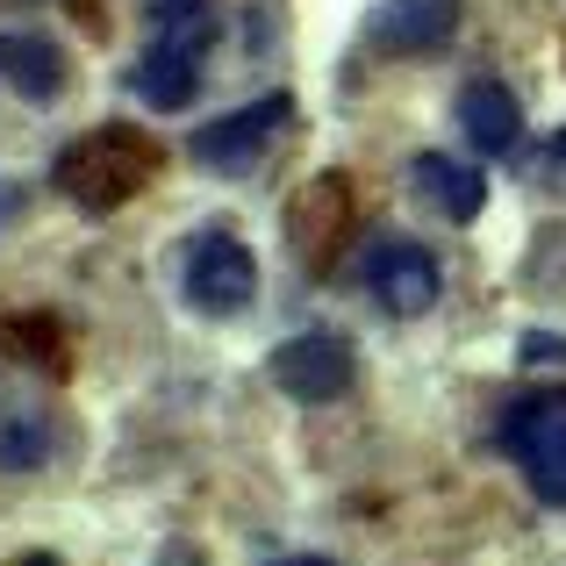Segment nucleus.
<instances>
[{"mask_svg": "<svg viewBox=\"0 0 566 566\" xmlns=\"http://www.w3.org/2000/svg\"><path fill=\"white\" fill-rule=\"evenodd\" d=\"M273 566H337V559H316V553H294V559H273Z\"/></svg>", "mask_w": 566, "mask_h": 566, "instance_id": "17", "label": "nucleus"}, {"mask_svg": "<svg viewBox=\"0 0 566 566\" xmlns=\"http://www.w3.org/2000/svg\"><path fill=\"white\" fill-rule=\"evenodd\" d=\"M452 29H459V0H380L366 36L395 57H430L452 43Z\"/></svg>", "mask_w": 566, "mask_h": 566, "instance_id": "6", "label": "nucleus"}, {"mask_svg": "<svg viewBox=\"0 0 566 566\" xmlns=\"http://www.w3.org/2000/svg\"><path fill=\"white\" fill-rule=\"evenodd\" d=\"M0 86H14L22 101H51L65 86V57L43 36H0Z\"/></svg>", "mask_w": 566, "mask_h": 566, "instance_id": "11", "label": "nucleus"}, {"mask_svg": "<svg viewBox=\"0 0 566 566\" xmlns=\"http://www.w3.org/2000/svg\"><path fill=\"white\" fill-rule=\"evenodd\" d=\"M366 280H374V302L387 316H423L430 302H438V259H430L423 244H380L374 265H366Z\"/></svg>", "mask_w": 566, "mask_h": 566, "instance_id": "7", "label": "nucleus"}, {"mask_svg": "<svg viewBox=\"0 0 566 566\" xmlns=\"http://www.w3.org/2000/svg\"><path fill=\"white\" fill-rule=\"evenodd\" d=\"M201 94V57H187V51H144V65H137V101H151V108H187V101Z\"/></svg>", "mask_w": 566, "mask_h": 566, "instance_id": "12", "label": "nucleus"}, {"mask_svg": "<svg viewBox=\"0 0 566 566\" xmlns=\"http://www.w3.org/2000/svg\"><path fill=\"white\" fill-rule=\"evenodd\" d=\"M151 172H158V144L144 137V129H129V123H108V129L72 137L65 151H57L51 180H57V193H65L72 208L108 216V208H123Z\"/></svg>", "mask_w": 566, "mask_h": 566, "instance_id": "1", "label": "nucleus"}, {"mask_svg": "<svg viewBox=\"0 0 566 566\" xmlns=\"http://www.w3.org/2000/svg\"><path fill=\"white\" fill-rule=\"evenodd\" d=\"M151 43L201 57L216 43V0H151Z\"/></svg>", "mask_w": 566, "mask_h": 566, "instance_id": "13", "label": "nucleus"}, {"mask_svg": "<svg viewBox=\"0 0 566 566\" xmlns=\"http://www.w3.org/2000/svg\"><path fill=\"white\" fill-rule=\"evenodd\" d=\"M524 359H531V366H553V359H566V337H553V331H531V337H524Z\"/></svg>", "mask_w": 566, "mask_h": 566, "instance_id": "16", "label": "nucleus"}, {"mask_svg": "<svg viewBox=\"0 0 566 566\" xmlns=\"http://www.w3.org/2000/svg\"><path fill=\"white\" fill-rule=\"evenodd\" d=\"M345 216H352V193H345V180H316V187H302V201L287 208L294 251H302L308 265H323V251L337 244V230H345Z\"/></svg>", "mask_w": 566, "mask_h": 566, "instance_id": "9", "label": "nucleus"}, {"mask_svg": "<svg viewBox=\"0 0 566 566\" xmlns=\"http://www.w3.org/2000/svg\"><path fill=\"white\" fill-rule=\"evenodd\" d=\"M251 294H259V259L237 244L230 230H208L187 251V302L201 316H244Z\"/></svg>", "mask_w": 566, "mask_h": 566, "instance_id": "4", "label": "nucleus"}, {"mask_svg": "<svg viewBox=\"0 0 566 566\" xmlns=\"http://www.w3.org/2000/svg\"><path fill=\"white\" fill-rule=\"evenodd\" d=\"M553 166H566V137H553Z\"/></svg>", "mask_w": 566, "mask_h": 566, "instance_id": "18", "label": "nucleus"}, {"mask_svg": "<svg viewBox=\"0 0 566 566\" xmlns=\"http://www.w3.org/2000/svg\"><path fill=\"white\" fill-rule=\"evenodd\" d=\"M0 467H8V473L43 467V430H29V423H0Z\"/></svg>", "mask_w": 566, "mask_h": 566, "instance_id": "15", "label": "nucleus"}, {"mask_svg": "<svg viewBox=\"0 0 566 566\" xmlns=\"http://www.w3.org/2000/svg\"><path fill=\"white\" fill-rule=\"evenodd\" d=\"M502 452L516 459L538 502H566V387L516 395L502 409Z\"/></svg>", "mask_w": 566, "mask_h": 566, "instance_id": "2", "label": "nucleus"}, {"mask_svg": "<svg viewBox=\"0 0 566 566\" xmlns=\"http://www.w3.org/2000/svg\"><path fill=\"white\" fill-rule=\"evenodd\" d=\"M352 345L331 331H308V337H287V345L273 352V387L294 401H337L352 387Z\"/></svg>", "mask_w": 566, "mask_h": 566, "instance_id": "5", "label": "nucleus"}, {"mask_svg": "<svg viewBox=\"0 0 566 566\" xmlns=\"http://www.w3.org/2000/svg\"><path fill=\"white\" fill-rule=\"evenodd\" d=\"M459 129L473 137V151L502 158V151H516V137H524V108H516V94L502 80H467L459 86Z\"/></svg>", "mask_w": 566, "mask_h": 566, "instance_id": "8", "label": "nucleus"}, {"mask_svg": "<svg viewBox=\"0 0 566 566\" xmlns=\"http://www.w3.org/2000/svg\"><path fill=\"white\" fill-rule=\"evenodd\" d=\"M287 123H294V94H265V101H251V108H237V115L201 123L187 137V158L208 166V172H222V180H244V172H259L265 151L287 137Z\"/></svg>", "mask_w": 566, "mask_h": 566, "instance_id": "3", "label": "nucleus"}, {"mask_svg": "<svg viewBox=\"0 0 566 566\" xmlns=\"http://www.w3.org/2000/svg\"><path fill=\"white\" fill-rule=\"evenodd\" d=\"M416 187H423V201L444 208L452 222H473L488 208V180L473 166H459V158H444V151H423V158H416Z\"/></svg>", "mask_w": 566, "mask_h": 566, "instance_id": "10", "label": "nucleus"}, {"mask_svg": "<svg viewBox=\"0 0 566 566\" xmlns=\"http://www.w3.org/2000/svg\"><path fill=\"white\" fill-rule=\"evenodd\" d=\"M0 345H14V359H29V366H43V359L57 366V323L51 316H8L0 323Z\"/></svg>", "mask_w": 566, "mask_h": 566, "instance_id": "14", "label": "nucleus"}]
</instances>
